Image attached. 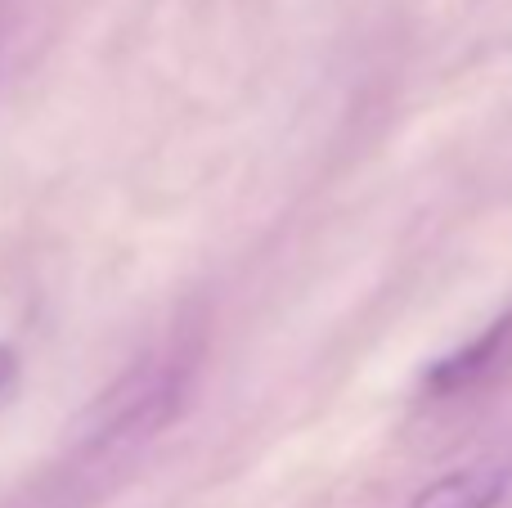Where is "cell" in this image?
<instances>
[{"mask_svg": "<svg viewBox=\"0 0 512 508\" xmlns=\"http://www.w3.org/2000/svg\"><path fill=\"white\" fill-rule=\"evenodd\" d=\"M508 342H512V320L490 324V329L481 333V338H472L463 351H454V356L436 360L432 374H427V387L445 396V392H463V387L481 383V378H486L490 369H495L499 360H504Z\"/></svg>", "mask_w": 512, "mask_h": 508, "instance_id": "obj_2", "label": "cell"}, {"mask_svg": "<svg viewBox=\"0 0 512 508\" xmlns=\"http://www.w3.org/2000/svg\"><path fill=\"white\" fill-rule=\"evenodd\" d=\"M18 374V351L9 347V342H0V396L9 392V383H14Z\"/></svg>", "mask_w": 512, "mask_h": 508, "instance_id": "obj_3", "label": "cell"}, {"mask_svg": "<svg viewBox=\"0 0 512 508\" xmlns=\"http://www.w3.org/2000/svg\"><path fill=\"white\" fill-rule=\"evenodd\" d=\"M508 495V468L504 464H472L427 482L409 500V508H499Z\"/></svg>", "mask_w": 512, "mask_h": 508, "instance_id": "obj_1", "label": "cell"}]
</instances>
